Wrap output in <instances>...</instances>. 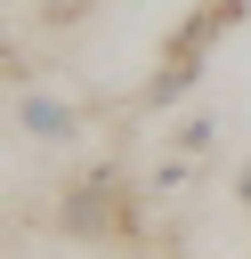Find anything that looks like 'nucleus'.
<instances>
[{
  "mask_svg": "<svg viewBox=\"0 0 251 259\" xmlns=\"http://www.w3.org/2000/svg\"><path fill=\"white\" fill-rule=\"evenodd\" d=\"M121 210H130L121 178L97 170V178H81V186L65 194V235H121Z\"/></svg>",
  "mask_w": 251,
  "mask_h": 259,
  "instance_id": "f257e3e1",
  "label": "nucleus"
},
{
  "mask_svg": "<svg viewBox=\"0 0 251 259\" xmlns=\"http://www.w3.org/2000/svg\"><path fill=\"white\" fill-rule=\"evenodd\" d=\"M16 130L40 138V146H65V138H81V105L73 97H49V89H24L16 97Z\"/></svg>",
  "mask_w": 251,
  "mask_h": 259,
  "instance_id": "f03ea898",
  "label": "nucleus"
},
{
  "mask_svg": "<svg viewBox=\"0 0 251 259\" xmlns=\"http://www.w3.org/2000/svg\"><path fill=\"white\" fill-rule=\"evenodd\" d=\"M211 138H219V121H211V113H186V121L170 130V146H178V154H202Z\"/></svg>",
  "mask_w": 251,
  "mask_h": 259,
  "instance_id": "7ed1b4c3",
  "label": "nucleus"
},
{
  "mask_svg": "<svg viewBox=\"0 0 251 259\" xmlns=\"http://www.w3.org/2000/svg\"><path fill=\"white\" fill-rule=\"evenodd\" d=\"M32 8H40V16H49V24H73V16H89V8H97V0H32Z\"/></svg>",
  "mask_w": 251,
  "mask_h": 259,
  "instance_id": "20e7f679",
  "label": "nucleus"
},
{
  "mask_svg": "<svg viewBox=\"0 0 251 259\" xmlns=\"http://www.w3.org/2000/svg\"><path fill=\"white\" fill-rule=\"evenodd\" d=\"M235 194H243V202H251V162H243V178H235Z\"/></svg>",
  "mask_w": 251,
  "mask_h": 259,
  "instance_id": "39448f33",
  "label": "nucleus"
}]
</instances>
